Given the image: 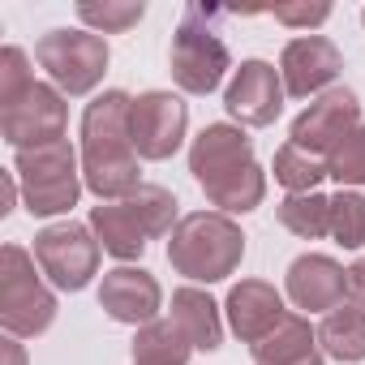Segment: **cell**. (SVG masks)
<instances>
[{
	"label": "cell",
	"instance_id": "obj_1",
	"mask_svg": "<svg viewBox=\"0 0 365 365\" xmlns=\"http://www.w3.org/2000/svg\"><path fill=\"white\" fill-rule=\"evenodd\" d=\"M129 108L133 95L103 91L82 112V180L99 202H125L146 185L142 159L129 138Z\"/></svg>",
	"mask_w": 365,
	"mask_h": 365
},
{
	"label": "cell",
	"instance_id": "obj_2",
	"mask_svg": "<svg viewBox=\"0 0 365 365\" xmlns=\"http://www.w3.org/2000/svg\"><path fill=\"white\" fill-rule=\"evenodd\" d=\"M190 172L202 185L207 202L224 215L258 211L267 198V172L254 159V142L241 125H207L190 146Z\"/></svg>",
	"mask_w": 365,
	"mask_h": 365
},
{
	"label": "cell",
	"instance_id": "obj_3",
	"mask_svg": "<svg viewBox=\"0 0 365 365\" xmlns=\"http://www.w3.org/2000/svg\"><path fill=\"white\" fill-rule=\"evenodd\" d=\"M245 258V232L224 211H194L180 215L168 237V262L190 284H220Z\"/></svg>",
	"mask_w": 365,
	"mask_h": 365
},
{
	"label": "cell",
	"instance_id": "obj_4",
	"mask_svg": "<svg viewBox=\"0 0 365 365\" xmlns=\"http://www.w3.org/2000/svg\"><path fill=\"white\" fill-rule=\"evenodd\" d=\"M14 176L22 185V202L35 220H52L78 207L86 180H82V155L73 150V142H52V146H35V150H18L14 155Z\"/></svg>",
	"mask_w": 365,
	"mask_h": 365
},
{
	"label": "cell",
	"instance_id": "obj_5",
	"mask_svg": "<svg viewBox=\"0 0 365 365\" xmlns=\"http://www.w3.org/2000/svg\"><path fill=\"white\" fill-rule=\"evenodd\" d=\"M220 14L224 9L190 5L185 18H180V26H176V35H172L168 65H172V82L185 95H211V91H220L224 73L232 69L228 43L220 39V26H215Z\"/></svg>",
	"mask_w": 365,
	"mask_h": 365
},
{
	"label": "cell",
	"instance_id": "obj_6",
	"mask_svg": "<svg viewBox=\"0 0 365 365\" xmlns=\"http://www.w3.org/2000/svg\"><path fill=\"white\" fill-rule=\"evenodd\" d=\"M35 267V254L22 245L0 250V327L14 339H35L56 322V292Z\"/></svg>",
	"mask_w": 365,
	"mask_h": 365
},
{
	"label": "cell",
	"instance_id": "obj_7",
	"mask_svg": "<svg viewBox=\"0 0 365 365\" xmlns=\"http://www.w3.org/2000/svg\"><path fill=\"white\" fill-rule=\"evenodd\" d=\"M35 61H39V69L52 78V86L61 95L82 99V95H91L103 82L112 52H108V39L95 35V31H65L61 26V31L39 35Z\"/></svg>",
	"mask_w": 365,
	"mask_h": 365
},
{
	"label": "cell",
	"instance_id": "obj_8",
	"mask_svg": "<svg viewBox=\"0 0 365 365\" xmlns=\"http://www.w3.org/2000/svg\"><path fill=\"white\" fill-rule=\"evenodd\" d=\"M99 237L91 232V224H48L43 232H35V262L39 271L61 288V292H82L95 275H99Z\"/></svg>",
	"mask_w": 365,
	"mask_h": 365
},
{
	"label": "cell",
	"instance_id": "obj_9",
	"mask_svg": "<svg viewBox=\"0 0 365 365\" xmlns=\"http://www.w3.org/2000/svg\"><path fill=\"white\" fill-rule=\"evenodd\" d=\"M65 129H69V103L52 82H35L9 108H0V133L14 150L65 142Z\"/></svg>",
	"mask_w": 365,
	"mask_h": 365
},
{
	"label": "cell",
	"instance_id": "obj_10",
	"mask_svg": "<svg viewBox=\"0 0 365 365\" xmlns=\"http://www.w3.org/2000/svg\"><path fill=\"white\" fill-rule=\"evenodd\" d=\"M185 129H190V108L172 91H146L129 108V138L138 159H150V163L172 159L185 142Z\"/></svg>",
	"mask_w": 365,
	"mask_h": 365
},
{
	"label": "cell",
	"instance_id": "obj_11",
	"mask_svg": "<svg viewBox=\"0 0 365 365\" xmlns=\"http://www.w3.org/2000/svg\"><path fill=\"white\" fill-rule=\"evenodd\" d=\"M284 99L288 91L271 61H241V69H232V82L224 91V112L241 129H267L284 112Z\"/></svg>",
	"mask_w": 365,
	"mask_h": 365
},
{
	"label": "cell",
	"instance_id": "obj_12",
	"mask_svg": "<svg viewBox=\"0 0 365 365\" xmlns=\"http://www.w3.org/2000/svg\"><path fill=\"white\" fill-rule=\"evenodd\" d=\"M356 125H361V99H356V91L331 86L327 95H318V99L292 120L288 142L301 146V150H309V155H318V159H327Z\"/></svg>",
	"mask_w": 365,
	"mask_h": 365
},
{
	"label": "cell",
	"instance_id": "obj_13",
	"mask_svg": "<svg viewBox=\"0 0 365 365\" xmlns=\"http://www.w3.org/2000/svg\"><path fill=\"white\" fill-rule=\"evenodd\" d=\"M339 73H344V52L327 35H301V39L284 43L279 78H284L288 99H309V95L318 99L331 91V82Z\"/></svg>",
	"mask_w": 365,
	"mask_h": 365
},
{
	"label": "cell",
	"instance_id": "obj_14",
	"mask_svg": "<svg viewBox=\"0 0 365 365\" xmlns=\"http://www.w3.org/2000/svg\"><path fill=\"white\" fill-rule=\"evenodd\" d=\"M159 305H163V288H159V279L150 271H142V267H112V271H103L99 309L112 322L146 327V322L159 318Z\"/></svg>",
	"mask_w": 365,
	"mask_h": 365
},
{
	"label": "cell",
	"instance_id": "obj_15",
	"mask_svg": "<svg viewBox=\"0 0 365 365\" xmlns=\"http://www.w3.org/2000/svg\"><path fill=\"white\" fill-rule=\"evenodd\" d=\"M284 288H288V301L297 309L331 314L348 301V271L327 254H301V258H292Z\"/></svg>",
	"mask_w": 365,
	"mask_h": 365
},
{
	"label": "cell",
	"instance_id": "obj_16",
	"mask_svg": "<svg viewBox=\"0 0 365 365\" xmlns=\"http://www.w3.org/2000/svg\"><path fill=\"white\" fill-rule=\"evenodd\" d=\"M224 314H228V327H232V335L241 339V344H262L284 318H288V309H284V297L275 292V284H267V279H241V284H232V292H228V301H224Z\"/></svg>",
	"mask_w": 365,
	"mask_h": 365
},
{
	"label": "cell",
	"instance_id": "obj_17",
	"mask_svg": "<svg viewBox=\"0 0 365 365\" xmlns=\"http://www.w3.org/2000/svg\"><path fill=\"white\" fill-rule=\"evenodd\" d=\"M91 232L99 237L103 254H112L120 267L138 262L146 254V245H150V232H146V224H142V215L133 211L129 198L125 202H99V207H91Z\"/></svg>",
	"mask_w": 365,
	"mask_h": 365
},
{
	"label": "cell",
	"instance_id": "obj_18",
	"mask_svg": "<svg viewBox=\"0 0 365 365\" xmlns=\"http://www.w3.org/2000/svg\"><path fill=\"white\" fill-rule=\"evenodd\" d=\"M180 331H185V339L194 344V352H215L224 344V322H220V305L211 301V292L185 284L172 292V314H168Z\"/></svg>",
	"mask_w": 365,
	"mask_h": 365
},
{
	"label": "cell",
	"instance_id": "obj_19",
	"mask_svg": "<svg viewBox=\"0 0 365 365\" xmlns=\"http://www.w3.org/2000/svg\"><path fill=\"white\" fill-rule=\"evenodd\" d=\"M318 352H322L318 331L301 314H288L262 344H254V365H297V361H309Z\"/></svg>",
	"mask_w": 365,
	"mask_h": 365
},
{
	"label": "cell",
	"instance_id": "obj_20",
	"mask_svg": "<svg viewBox=\"0 0 365 365\" xmlns=\"http://www.w3.org/2000/svg\"><path fill=\"white\" fill-rule=\"evenodd\" d=\"M318 348H322V356L344 361V365L365 361V309H356V305L331 309L318 322Z\"/></svg>",
	"mask_w": 365,
	"mask_h": 365
},
{
	"label": "cell",
	"instance_id": "obj_21",
	"mask_svg": "<svg viewBox=\"0 0 365 365\" xmlns=\"http://www.w3.org/2000/svg\"><path fill=\"white\" fill-rule=\"evenodd\" d=\"M190 356H194V344L172 318H155L133 335V365H185Z\"/></svg>",
	"mask_w": 365,
	"mask_h": 365
},
{
	"label": "cell",
	"instance_id": "obj_22",
	"mask_svg": "<svg viewBox=\"0 0 365 365\" xmlns=\"http://www.w3.org/2000/svg\"><path fill=\"white\" fill-rule=\"evenodd\" d=\"M279 224L301 237V241H318V237H331V198L327 194H288L279 207H275Z\"/></svg>",
	"mask_w": 365,
	"mask_h": 365
},
{
	"label": "cell",
	"instance_id": "obj_23",
	"mask_svg": "<svg viewBox=\"0 0 365 365\" xmlns=\"http://www.w3.org/2000/svg\"><path fill=\"white\" fill-rule=\"evenodd\" d=\"M271 172H275V180H279L288 194H314L322 185V176H327V159H318V155L284 142L275 150V168Z\"/></svg>",
	"mask_w": 365,
	"mask_h": 365
},
{
	"label": "cell",
	"instance_id": "obj_24",
	"mask_svg": "<svg viewBox=\"0 0 365 365\" xmlns=\"http://www.w3.org/2000/svg\"><path fill=\"white\" fill-rule=\"evenodd\" d=\"M78 18L86 31L95 35H125L129 26H138L146 18V5L142 0H103V5H95V0H82L78 5Z\"/></svg>",
	"mask_w": 365,
	"mask_h": 365
},
{
	"label": "cell",
	"instance_id": "obj_25",
	"mask_svg": "<svg viewBox=\"0 0 365 365\" xmlns=\"http://www.w3.org/2000/svg\"><path fill=\"white\" fill-rule=\"evenodd\" d=\"M331 237L344 250H361L365 245V194L361 190L331 194Z\"/></svg>",
	"mask_w": 365,
	"mask_h": 365
},
{
	"label": "cell",
	"instance_id": "obj_26",
	"mask_svg": "<svg viewBox=\"0 0 365 365\" xmlns=\"http://www.w3.org/2000/svg\"><path fill=\"white\" fill-rule=\"evenodd\" d=\"M327 176L339 180V190H361L365 185V120L327 155Z\"/></svg>",
	"mask_w": 365,
	"mask_h": 365
},
{
	"label": "cell",
	"instance_id": "obj_27",
	"mask_svg": "<svg viewBox=\"0 0 365 365\" xmlns=\"http://www.w3.org/2000/svg\"><path fill=\"white\" fill-rule=\"evenodd\" d=\"M39 78L31 73V61H26V52L22 48H5L0 52V108H9L18 95H26L31 86H35Z\"/></svg>",
	"mask_w": 365,
	"mask_h": 365
},
{
	"label": "cell",
	"instance_id": "obj_28",
	"mask_svg": "<svg viewBox=\"0 0 365 365\" xmlns=\"http://www.w3.org/2000/svg\"><path fill=\"white\" fill-rule=\"evenodd\" d=\"M275 14V22H284V26H322L327 18H331V5H275L271 9Z\"/></svg>",
	"mask_w": 365,
	"mask_h": 365
},
{
	"label": "cell",
	"instance_id": "obj_29",
	"mask_svg": "<svg viewBox=\"0 0 365 365\" xmlns=\"http://www.w3.org/2000/svg\"><path fill=\"white\" fill-rule=\"evenodd\" d=\"M348 305L365 309V258L348 267Z\"/></svg>",
	"mask_w": 365,
	"mask_h": 365
},
{
	"label": "cell",
	"instance_id": "obj_30",
	"mask_svg": "<svg viewBox=\"0 0 365 365\" xmlns=\"http://www.w3.org/2000/svg\"><path fill=\"white\" fill-rule=\"evenodd\" d=\"M5 356H9V365H26V352H22V344H18L14 335L5 339Z\"/></svg>",
	"mask_w": 365,
	"mask_h": 365
},
{
	"label": "cell",
	"instance_id": "obj_31",
	"mask_svg": "<svg viewBox=\"0 0 365 365\" xmlns=\"http://www.w3.org/2000/svg\"><path fill=\"white\" fill-rule=\"evenodd\" d=\"M297 365H327V356L318 352V356H309V361H297Z\"/></svg>",
	"mask_w": 365,
	"mask_h": 365
},
{
	"label": "cell",
	"instance_id": "obj_32",
	"mask_svg": "<svg viewBox=\"0 0 365 365\" xmlns=\"http://www.w3.org/2000/svg\"><path fill=\"white\" fill-rule=\"evenodd\" d=\"M361 26H365V9H361Z\"/></svg>",
	"mask_w": 365,
	"mask_h": 365
}]
</instances>
